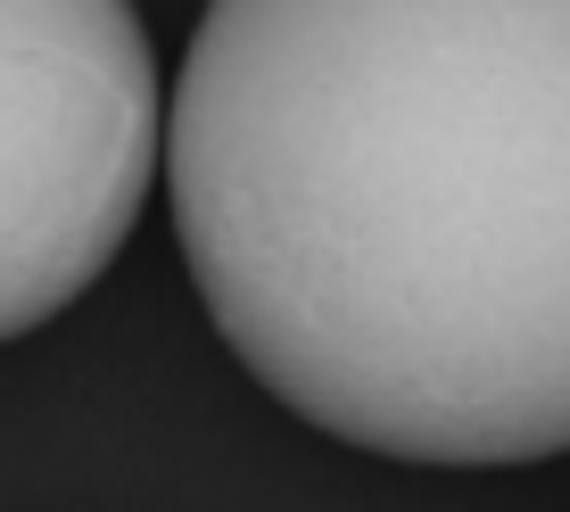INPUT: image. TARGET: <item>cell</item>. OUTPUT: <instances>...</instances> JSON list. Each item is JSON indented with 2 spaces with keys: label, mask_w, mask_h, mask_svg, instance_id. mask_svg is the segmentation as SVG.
I'll return each mask as SVG.
<instances>
[{
  "label": "cell",
  "mask_w": 570,
  "mask_h": 512,
  "mask_svg": "<svg viewBox=\"0 0 570 512\" xmlns=\"http://www.w3.org/2000/svg\"><path fill=\"white\" fill-rule=\"evenodd\" d=\"M166 190L207 323L323 439L570 455V0H207Z\"/></svg>",
  "instance_id": "cell-1"
},
{
  "label": "cell",
  "mask_w": 570,
  "mask_h": 512,
  "mask_svg": "<svg viewBox=\"0 0 570 512\" xmlns=\"http://www.w3.org/2000/svg\"><path fill=\"white\" fill-rule=\"evenodd\" d=\"M166 116L132 0H0V347L116 265Z\"/></svg>",
  "instance_id": "cell-2"
}]
</instances>
